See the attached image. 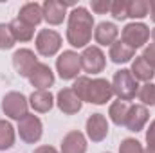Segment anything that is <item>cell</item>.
Masks as SVG:
<instances>
[{"label": "cell", "mask_w": 155, "mask_h": 153, "mask_svg": "<svg viewBox=\"0 0 155 153\" xmlns=\"http://www.w3.org/2000/svg\"><path fill=\"white\" fill-rule=\"evenodd\" d=\"M119 153H144V148L137 139L128 137L119 144Z\"/></svg>", "instance_id": "f546056e"}, {"label": "cell", "mask_w": 155, "mask_h": 153, "mask_svg": "<svg viewBox=\"0 0 155 153\" xmlns=\"http://www.w3.org/2000/svg\"><path fill=\"white\" fill-rule=\"evenodd\" d=\"M33 153H60L54 146H38Z\"/></svg>", "instance_id": "836d02e7"}, {"label": "cell", "mask_w": 155, "mask_h": 153, "mask_svg": "<svg viewBox=\"0 0 155 153\" xmlns=\"http://www.w3.org/2000/svg\"><path fill=\"white\" fill-rule=\"evenodd\" d=\"M150 38V29L146 24L143 22H132V24H126L124 29L121 31V41L126 43L128 47H132L134 50L144 47V43Z\"/></svg>", "instance_id": "277c9868"}, {"label": "cell", "mask_w": 155, "mask_h": 153, "mask_svg": "<svg viewBox=\"0 0 155 153\" xmlns=\"http://www.w3.org/2000/svg\"><path fill=\"white\" fill-rule=\"evenodd\" d=\"M9 29H11V33H13V36H15L16 41H31V40L35 38V29L29 27V25H25L18 18H15L9 24Z\"/></svg>", "instance_id": "603a6c76"}, {"label": "cell", "mask_w": 155, "mask_h": 153, "mask_svg": "<svg viewBox=\"0 0 155 153\" xmlns=\"http://www.w3.org/2000/svg\"><path fill=\"white\" fill-rule=\"evenodd\" d=\"M134 56H135V50H134L132 47H128L126 43H123L121 40H117L116 43L110 45L108 58H110L114 63H117V65H121V63H128Z\"/></svg>", "instance_id": "ffe728a7"}, {"label": "cell", "mask_w": 155, "mask_h": 153, "mask_svg": "<svg viewBox=\"0 0 155 153\" xmlns=\"http://www.w3.org/2000/svg\"><path fill=\"white\" fill-rule=\"evenodd\" d=\"M90 7L96 15H107L110 13V7H112V2L110 0H92L90 2Z\"/></svg>", "instance_id": "4dcf8cb0"}, {"label": "cell", "mask_w": 155, "mask_h": 153, "mask_svg": "<svg viewBox=\"0 0 155 153\" xmlns=\"http://www.w3.org/2000/svg\"><path fill=\"white\" fill-rule=\"evenodd\" d=\"M20 139L27 144H35L38 142L43 135V124L40 121L38 115L35 114H27L24 119L18 121V128H16Z\"/></svg>", "instance_id": "8992f818"}, {"label": "cell", "mask_w": 155, "mask_h": 153, "mask_svg": "<svg viewBox=\"0 0 155 153\" xmlns=\"http://www.w3.org/2000/svg\"><path fill=\"white\" fill-rule=\"evenodd\" d=\"M15 43H16V40L9 29V24H0V50H7Z\"/></svg>", "instance_id": "83f0119b"}, {"label": "cell", "mask_w": 155, "mask_h": 153, "mask_svg": "<svg viewBox=\"0 0 155 153\" xmlns=\"http://www.w3.org/2000/svg\"><path fill=\"white\" fill-rule=\"evenodd\" d=\"M148 4H150V18L152 22H155V0H150Z\"/></svg>", "instance_id": "e575fe53"}, {"label": "cell", "mask_w": 155, "mask_h": 153, "mask_svg": "<svg viewBox=\"0 0 155 153\" xmlns=\"http://www.w3.org/2000/svg\"><path fill=\"white\" fill-rule=\"evenodd\" d=\"M150 36H152V40H153V43H155V27L152 29V33H150Z\"/></svg>", "instance_id": "8d00e7d4"}, {"label": "cell", "mask_w": 155, "mask_h": 153, "mask_svg": "<svg viewBox=\"0 0 155 153\" xmlns=\"http://www.w3.org/2000/svg\"><path fill=\"white\" fill-rule=\"evenodd\" d=\"M38 63V56L31 49H18L13 54V67L18 72V76L22 77H29V74L33 72V69Z\"/></svg>", "instance_id": "30bf717a"}, {"label": "cell", "mask_w": 155, "mask_h": 153, "mask_svg": "<svg viewBox=\"0 0 155 153\" xmlns=\"http://www.w3.org/2000/svg\"><path fill=\"white\" fill-rule=\"evenodd\" d=\"M20 22H24L25 25L29 27H36L40 22L43 20V11H41V5L36 4V2H27L20 7L18 11V16H16Z\"/></svg>", "instance_id": "e0dca14e"}, {"label": "cell", "mask_w": 155, "mask_h": 153, "mask_svg": "<svg viewBox=\"0 0 155 153\" xmlns=\"http://www.w3.org/2000/svg\"><path fill=\"white\" fill-rule=\"evenodd\" d=\"M141 56H143V60H144V61H146V63H148V65H150V67L155 70V43L146 45Z\"/></svg>", "instance_id": "1f68e13d"}, {"label": "cell", "mask_w": 155, "mask_h": 153, "mask_svg": "<svg viewBox=\"0 0 155 153\" xmlns=\"http://www.w3.org/2000/svg\"><path fill=\"white\" fill-rule=\"evenodd\" d=\"M110 15L116 20H126L128 18V0H114L110 7Z\"/></svg>", "instance_id": "f1b7e54d"}, {"label": "cell", "mask_w": 155, "mask_h": 153, "mask_svg": "<svg viewBox=\"0 0 155 153\" xmlns=\"http://www.w3.org/2000/svg\"><path fill=\"white\" fill-rule=\"evenodd\" d=\"M150 119V114H148V108L144 105H132L128 108V114H126V121H124V126L130 130V132H141L146 122Z\"/></svg>", "instance_id": "9a60e30c"}, {"label": "cell", "mask_w": 155, "mask_h": 153, "mask_svg": "<svg viewBox=\"0 0 155 153\" xmlns=\"http://www.w3.org/2000/svg\"><path fill=\"white\" fill-rule=\"evenodd\" d=\"M128 103L124 101H114L108 108V117L112 119V122L117 126H124V121H126V114H128Z\"/></svg>", "instance_id": "cb8c5ba5"}, {"label": "cell", "mask_w": 155, "mask_h": 153, "mask_svg": "<svg viewBox=\"0 0 155 153\" xmlns=\"http://www.w3.org/2000/svg\"><path fill=\"white\" fill-rule=\"evenodd\" d=\"M148 13H150L148 0H128V18L141 20L148 16Z\"/></svg>", "instance_id": "d4e9b609"}, {"label": "cell", "mask_w": 155, "mask_h": 153, "mask_svg": "<svg viewBox=\"0 0 155 153\" xmlns=\"http://www.w3.org/2000/svg\"><path fill=\"white\" fill-rule=\"evenodd\" d=\"M79 60H81V69L87 74H99L107 67V56L97 45L85 47L83 52L79 54Z\"/></svg>", "instance_id": "5b68a950"}, {"label": "cell", "mask_w": 155, "mask_h": 153, "mask_svg": "<svg viewBox=\"0 0 155 153\" xmlns=\"http://www.w3.org/2000/svg\"><path fill=\"white\" fill-rule=\"evenodd\" d=\"M2 110L9 119L20 121L29 114V99L22 92H7L2 99Z\"/></svg>", "instance_id": "3957f363"}, {"label": "cell", "mask_w": 155, "mask_h": 153, "mask_svg": "<svg viewBox=\"0 0 155 153\" xmlns=\"http://www.w3.org/2000/svg\"><path fill=\"white\" fill-rule=\"evenodd\" d=\"M144 153H155V146H150V144H148V146L144 148Z\"/></svg>", "instance_id": "d590c367"}, {"label": "cell", "mask_w": 155, "mask_h": 153, "mask_svg": "<svg viewBox=\"0 0 155 153\" xmlns=\"http://www.w3.org/2000/svg\"><path fill=\"white\" fill-rule=\"evenodd\" d=\"M112 90L119 101H132L139 92V81L132 76L130 69H121L112 77Z\"/></svg>", "instance_id": "7a4b0ae2"}, {"label": "cell", "mask_w": 155, "mask_h": 153, "mask_svg": "<svg viewBox=\"0 0 155 153\" xmlns=\"http://www.w3.org/2000/svg\"><path fill=\"white\" fill-rule=\"evenodd\" d=\"M114 96L112 90V83L105 77H96L90 79L88 85V94H87V103L92 105H107Z\"/></svg>", "instance_id": "ba28073f"}, {"label": "cell", "mask_w": 155, "mask_h": 153, "mask_svg": "<svg viewBox=\"0 0 155 153\" xmlns=\"http://www.w3.org/2000/svg\"><path fill=\"white\" fill-rule=\"evenodd\" d=\"M130 72H132V76L135 77L137 81H143V83H150L155 76V70L143 60V56H135V60L132 61Z\"/></svg>", "instance_id": "44dd1931"}, {"label": "cell", "mask_w": 155, "mask_h": 153, "mask_svg": "<svg viewBox=\"0 0 155 153\" xmlns=\"http://www.w3.org/2000/svg\"><path fill=\"white\" fill-rule=\"evenodd\" d=\"M117 36H119V29L112 22H101L94 29V40L101 47H110L112 43L117 41Z\"/></svg>", "instance_id": "2e32d148"}, {"label": "cell", "mask_w": 155, "mask_h": 153, "mask_svg": "<svg viewBox=\"0 0 155 153\" xmlns=\"http://www.w3.org/2000/svg\"><path fill=\"white\" fill-rule=\"evenodd\" d=\"M108 135V121L103 114H92L87 119V137L92 142H101Z\"/></svg>", "instance_id": "8fae6325"}, {"label": "cell", "mask_w": 155, "mask_h": 153, "mask_svg": "<svg viewBox=\"0 0 155 153\" xmlns=\"http://www.w3.org/2000/svg\"><path fill=\"white\" fill-rule=\"evenodd\" d=\"M85 151H87V137L81 132L72 130L63 137L60 153H85Z\"/></svg>", "instance_id": "ac0fdd59"}, {"label": "cell", "mask_w": 155, "mask_h": 153, "mask_svg": "<svg viewBox=\"0 0 155 153\" xmlns=\"http://www.w3.org/2000/svg\"><path fill=\"white\" fill-rule=\"evenodd\" d=\"M29 106L38 114H45L54 106V96L51 90H35L29 96Z\"/></svg>", "instance_id": "d6986e66"}, {"label": "cell", "mask_w": 155, "mask_h": 153, "mask_svg": "<svg viewBox=\"0 0 155 153\" xmlns=\"http://www.w3.org/2000/svg\"><path fill=\"white\" fill-rule=\"evenodd\" d=\"M88 85H90V77H87V76H78L76 79H74V85H72L71 88L74 90V94H76L81 101H87Z\"/></svg>", "instance_id": "4316f807"}, {"label": "cell", "mask_w": 155, "mask_h": 153, "mask_svg": "<svg viewBox=\"0 0 155 153\" xmlns=\"http://www.w3.org/2000/svg\"><path fill=\"white\" fill-rule=\"evenodd\" d=\"M146 142L150 146H155V119L150 122V126L146 130Z\"/></svg>", "instance_id": "d6a6232c"}, {"label": "cell", "mask_w": 155, "mask_h": 153, "mask_svg": "<svg viewBox=\"0 0 155 153\" xmlns=\"http://www.w3.org/2000/svg\"><path fill=\"white\" fill-rule=\"evenodd\" d=\"M137 97L141 101V105L144 106H153L155 105V85L150 83H144L139 86V92H137Z\"/></svg>", "instance_id": "484cf974"}, {"label": "cell", "mask_w": 155, "mask_h": 153, "mask_svg": "<svg viewBox=\"0 0 155 153\" xmlns=\"http://www.w3.org/2000/svg\"><path fill=\"white\" fill-rule=\"evenodd\" d=\"M15 139H16V132L13 124L5 119H0V151L9 150L15 144Z\"/></svg>", "instance_id": "7402d4cb"}, {"label": "cell", "mask_w": 155, "mask_h": 153, "mask_svg": "<svg viewBox=\"0 0 155 153\" xmlns=\"http://www.w3.org/2000/svg\"><path fill=\"white\" fill-rule=\"evenodd\" d=\"M61 49V36L54 29H41L36 34V50L40 56L51 58Z\"/></svg>", "instance_id": "9c48e42d"}, {"label": "cell", "mask_w": 155, "mask_h": 153, "mask_svg": "<svg viewBox=\"0 0 155 153\" xmlns=\"http://www.w3.org/2000/svg\"><path fill=\"white\" fill-rule=\"evenodd\" d=\"M56 105L65 115H74L81 110L83 101L74 94L72 88H61L56 96Z\"/></svg>", "instance_id": "5bb4252c"}, {"label": "cell", "mask_w": 155, "mask_h": 153, "mask_svg": "<svg viewBox=\"0 0 155 153\" xmlns=\"http://www.w3.org/2000/svg\"><path fill=\"white\" fill-rule=\"evenodd\" d=\"M92 29H94V16L85 7H74L69 13L67 22V41L76 47L85 49L88 47L92 40Z\"/></svg>", "instance_id": "6da1fadb"}, {"label": "cell", "mask_w": 155, "mask_h": 153, "mask_svg": "<svg viewBox=\"0 0 155 153\" xmlns=\"http://www.w3.org/2000/svg\"><path fill=\"white\" fill-rule=\"evenodd\" d=\"M27 79L36 90H49L54 85V72L47 63H38Z\"/></svg>", "instance_id": "4fadbf2b"}, {"label": "cell", "mask_w": 155, "mask_h": 153, "mask_svg": "<svg viewBox=\"0 0 155 153\" xmlns=\"http://www.w3.org/2000/svg\"><path fill=\"white\" fill-rule=\"evenodd\" d=\"M41 11H43V20L49 25H60L67 16V5L61 0H45L41 4Z\"/></svg>", "instance_id": "7c38bea8"}, {"label": "cell", "mask_w": 155, "mask_h": 153, "mask_svg": "<svg viewBox=\"0 0 155 153\" xmlns=\"http://www.w3.org/2000/svg\"><path fill=\"white\" fill-rule=\"evenodd\" d=\"M81 70L79 54L74 50H63L56 58V72L61 79H76Z\"/></svg>", "instance_id": "52a82bcc"}]
</instances>
